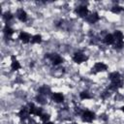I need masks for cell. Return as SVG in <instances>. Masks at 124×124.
Wrapping results in <instances>:
<instances>
[{
  "label": "cell",
  "mask_w": 124,
  "mask_h": 124,
  "mask_svg": "<svg viewBox=\"0 0 124 124\" xmlns=\"http://www.w3.org/2000/svg\"><path fill=\"white\" fill-rule=\"evenodd\" d=\"M88 59V57L81 51H78V52H75L74 56H73V60L74 62L78 63V64H80L82 62H85L86 60Z\"/></svg>",
  "instance_id": "cell-1"
},
{
  "label": "cell",
  "mask_w": 124,
  "mask_h": 124,
  "mask_svg": "<svg viewBox=\"0 0 124 124\" xmlns=\"http://www.w3.org/2000/svg\"><path fill=\"white\" fill-rule=\"evenodd\" d=\"M46 57H47L53 65H58V64L63 62V58L56 53H48L46 55Z\"/></svg>",
  "instance_id": "cell-2"
},
{
  "label": "cell",
  "mask_w": 124,
  "mask_h": 124,
  "mask_svg": "<svg viewBox=\"0 0 124 124\" xmlns=\"http://www.w3.org/2000/svg\"><path fill=\"white\" fill-rule=\"evenodd\" d=\"M95 118V114L92 112V111H89V110H86V111H83L82 114H81V119L83 122H92Z\"/></svg>",
  "instance_id": "cell-3"
},
{
  "label": "cell",
  "mask_w": 124,
  "mask_h": 124,
  "mask_svg": "<svg viewBox=\"0 0 124 124\" xmlns=\"http://www.w3.org/2000/svg\"><path fill=\"white\" fill-rule=\"evenodd\" d=\"M76 14L80 17H85L88 15V9L86 6H79L76 9Z\"/></svg>",
  "instance_id": "cell-4"
},
{
  "label": "cell",
  "mask_w": 124,
  "mask_h": 124,
  "mask_svg": "<svg viewBox=\"0 0 124 124\" xmlns=\"http://www.w3.org/2000/svg\"><path fill=\"white\" fill-rule=\"evenodd\" d=\"M29 114H30V111H29V108L28 107H22L21 109L18 112V116L20 117L21 120L27 119L28 116H29Z\"/></svg>",
  "instance_id": "cell-5"
},
{
  "label": "cell",
  "mask_w": 124,
  "mask_h": 124,
  "mask_svg": "<svg viewBox=\"0 0 124 124\" xmlns=\"http://www.w3.org/2000/svg\"><path fill=\"white\" fill-rule=\"evenodd\" d=\"M18 39H19L22 43L27 44V43H29V42L31 41L32 37H31L30 34L27 33V32H21V33L19 34V36H18Z\"/></svg>",
  "instance_id": "cell-6"
},
{
  "label": "cell",
  "mask_w": 124,
  "mask_h": 124,
  "mask_svg": "<svg viewBox=\"0 0 124 124\" xmlns=\"http://www.w3.org/2000/svg\"><path fill=\"white\" fill-rule=\"evenodd\" d=\"M99 15L97 14V13H92L91 15H89V16H86V20H87V22L88 23H90V24H93V23H96L98 20H99Z\"/></svg>",
  "instance_id": "cell-7"
},
{
  "label": "cell",
  "mask_w": 124,
  "mask_h": 124,
  "mask_svg": "<svg viewBox=\"0 0 124 124\" xmlns=\"http://www.w3.org/2000/svg\"><path fill=\"white\" fill-rule=\"evenodd\" d=\"M122 85H123V81L121 79H119V80H116V81H111V83H110V85H109L108 88H109V90L116 91L119 88H121Z\"/></svg>",
  "instance_id": "cell-8"
},
{
  "label": "cell",
  "mask_w": 124,
  "mask_h": 124,
  "mask_svg": "<svg viewBox=\"0 0 124 124\" xmlns=\"http://www.w3.org/2000/svg\"><path fill=\"white\" fill-rule=\"evenodd\" d=\"M16 16H17V18H18L20 21H22V22H24V21L27 20V13H26L23 9L17 10V12H16Z\"/></svg>",
  "instance_id": "cell-9"
},
{
  "label": "cell",
  "mask_w": 124,
  "mask_h": 124,
  "mask_svg": "<svg viewBox=\"0 0 124 124\" xmlns=\"http://www.w3.org/2000/svg\"><path fill=\"white\" fill-rule=\"evenodd\" d=\"M11 59H12V63H11V68H12V70H13V71H17V70H19V69L21 68V66H20L19 62L16 60V56H15V55L11 56Z\"/></svg>",
  "instance_id": "cell-10"
},
{
  "label": "cell",
  "mask_w": 124,
  "mask_h": 124,
  "mask_svg": "<svg viewBox=\"0 0 124 124\" xmlns=\"http://www.w3.org/2000/svg\"><path fill=\"white\" fill-rule=\"evenodd\" d=\"M107 69H108V66L103 62H97L94 65V70L96 72H104V71H107Z\"/></svg>",
  "instance_id": "cell-11"
},
{
  "label": "cell",
  "mask_w": 124,
  "mask_h": 124,
  "mask_svg": "<svg viewBox=\"0 0 124 124\" xmlns=\"http://www.w3.org/2000/svg\"><path fill=\"white\" fill-rule=\"evenodd\" d=\"M51 98H52V100H53L55 103H62V102L64 101V96H63V94H62V93H59V92L53 93V94L51 95Z\"/></svg>",
  "instance_id": "cell-12"
},
{
  "label": "cell",
  "mask_w": 124,
  "mask_h": 124,
  "mask_svg": "<svg viewBox=\"0 0 124 124\" xmlns=\"http://www.w3.org/2000/svg\"><path fill=\"white\" fill-rule=\"evenodd\" d=\"M104 42H105V44H107V45H112V44H114L115 40H114L113 35H112V34H107V35L105 36V38H104Z\"/></svg>",
  "instance_id": "cell-13"
},
{
  "label": "cell",
  "mask_w": 124,
  "mask_h": 124,
  "mask_svg": "<svg viewBox=\"0 0 124 124\" xmlns=\"http://www.w3.org/2000/svg\"><path fill=\"white\" fill-rule=\"evenodd\" d=\"M112 35H113L115 41H123L124 35H123V33H122L120 30H116V31H114V33H113Z\"/></svg>",
  "instance_id": "cell-14"
},
{
  "label": "cell",
  "mask_w": 124,
  "mask_h": 124,
  "mask_svg": "<svg viewBox=\"0 0 124 124\" xmlns=\"http://www.w3.org/2000/svg\"><path fill=\"white\" fill-rule=\"evenodd\" d=\"M39 92H40V94L43 95V96H45V95H48V94L50 93V88L47 87L46 85H44V86L40 87Z\"/></svg>",
  "instance_id": "cell-15"
},
{
  "label": "cell",
  "mask_w": 124,
  "mask_h": 124,
  "mask_svg": "<svg viewBox=\"0 0 124 124\" xmlns=\"http://www.w3.org/2000/svg\"><path fill=\"white\" fill-rule=\"evenodd\" d=\"M109 79L111 81H116L120 79V74L118 72H112L109 74Z\"/></svg>",
  "instance_id": "cell-16"
},
{
  "label": "cell",
  "mask_w": 124,
  "mask_h": 124,
  "mask_svg": "<svg viewBox=\"0 0 124 124\" xmlns=\"http://www.w3.org/2000/svg\"><path fill=\"white\" fill-rule=\"evenodd\" d=\"M3 32H4V34L6 35V36H8V37H10L11 35H13L14 34V29L13 28H11L10 26H8V25H6L5 27H4V29H3Z\"/></svg>",
  "instance_id": "cell-17"
},
{
  "label": "cell",
  "mask_w": 124,
  "mask_h": 124,
  "mask_svg": "<svg viewBox=\"0 0 124 124\" xmlns=\"http://www.w3.org/2000/svg\"><path fill=\"white\" fill-rule=\"evenodd\" d=\"M42 42V36L40 34H36L32 37L31 39V43L32 44H40Z\"/></svg>",
  "instance_id": "cell-18"
},
{
  "label": "cell",
  "mask_w": 124,
  "mask_h": 124,
  "mask_svg": "<svg viewBox=\"0 0 124 124\" xmlns=\"http://www.w3.org/2000/svg\"><path fill=\"white\" fill-rule=\"evenodd\" d=\"M3 18H4L6 21H9V20H11V19L13 18V14H12L11 12H5V13L3 14Z\"/></svg>",
  "instance_id": "cell-19"
},
{
  "label": "cell",
  "mask_w": 124,
  "mask_h": 124,
  "mask_svg": "<svg viewBox=\"0 0 124 124\" xmlns=\"http://www.w3.org/2000/svg\"><path fill=\"white\" fill-rule=\"evenodd\" d=\"M124 46V43L123 41H116V43L113 44V47L115 49H121Z\"/></svg>",
  "instance_id": "cell-20"
},
{
  "label": "cell",
  "mask_w": 124,
  "mask_h": 124,
  "mask_svg": "<svg viewBox=\"0 0 124 124\" xmlns=\"http://www.w3.org/2000/svg\"><path fill=\"white\" fill-rule=\"evenodd\" d=\"M122 10H123V8H122V7H120V6H118V5L113 6V7L111 8V12H112L113 14H119Z\"/></svg>",
  "instance_id": "cell-21"
},
{
  "label": "cell",
  "mask_w": 124,
  "mask_h": 124,
  "mask_svg": "<svg viewBox=\"0 0 124 124\" xmlns=\"http://www.w3.org/2000/svg\"><path fill=\"white\" fill-rule=\"evenodd\" d=\"M28 108H29V111H30V114H35L36 112V109L37 108L35 107V105L33 103H29L28 104Z\"/></svg>",
  "instance_id": "cell-22"
},
{
  "label": "cell",
  "mask_w": 124,
  "mask_h": 124,
  "mask_svg": "<svg viewBox=\"0 0 124 124\" xmlns=\"http://www.w3.org/2000/svg\"><path fill=\"white\" fill-rule=\"evenodd\" d=\"M79 97H80L82 100H84V99H90V98H91L90 94H89L87 91H82V92L79 94Z\"/></svg>",
  "instance_id": "cell-23"
},
{
  "label": "cell",
  "mask_w": 124,
  "mask_h": 124,
  "mask_svg": "<svg viewBox=\"0 0 124 124\" xmlns=\"http://www.w3.org/2000/svg\"><path fill=\"white\" fill-rule=\"evenodd\" d=\"M41 120L44 121V122H47V121L49 120V114H47V113H43V114L41 115Z\"/></svg>",
  "instance_id": "cell-24"
},
{
  "label": "cell",
  "mask_w": 124,
  "mask_h": 124,
  "mask_svg": "<svg viewBox=\"0 0 124 124\" xmlns=\"http://www.w3.org/2000/svg\"><path fill=\"white\" fill-rule=\"evenodd\" d=\"M37 101H38L39 103H41V104H45V98H44L43 95H41V94L37 97Z\"/></svg>",
  "instance_id": "cell-25"
},
{
  "label": "cell",
  "mask_w": 124,
  "mask_h": 124,
  "mask_svg": "<svg viewBox=\"0 0 124 124\" xmlns=\"http://www.w3.org/2000/svg\"><path fill=\"white\" fill-rule=\"evenodd\" d=\"M108 96H109V93H108L107 91H106V92H104V94L102 95V97H103V98H106V97H108Z\"/></svg>",
  "instance_id": "cell-26"
},
{
  "label": "cell",
  "mask_w": 124,
  "mask_h": 124,
  "mask_svg": "<svg viewBox=\"0 0 124 124\" xmlns=\"http://www.w3.org/2000/svg\"><path fill=\"white\" fill-rule=\"evenodd\" d=\"M121 110L124 112V106H123V107H121Z\"/></svg>",
  "instance_id": "cell-27"
},
{
  "label": "cell",
  "mask_w": 124,
  "mask_h": 124,
  "mask_svg": "<svg viewBox=\"0 0 124 124\" xmlns=\"http://www.w3.org/2000/svg\"><path fill=\"white\" fill-rule=\"evenodd\" d=\"M72 124H77V123H72Z\"/></svg>",
  "instance_id": "cell-28"
}]
</instances>
